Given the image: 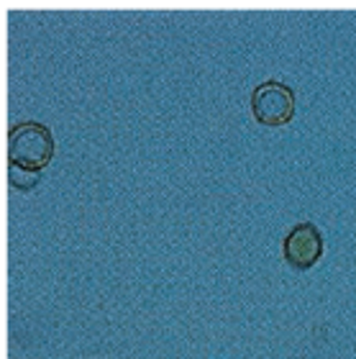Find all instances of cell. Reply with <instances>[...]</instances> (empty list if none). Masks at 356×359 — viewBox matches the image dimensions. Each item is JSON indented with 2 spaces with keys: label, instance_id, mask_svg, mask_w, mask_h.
Wrapping results in <instances>:
<instances>
[{
  "label": "cell",
  "instance_id": "6da1fadb",
  "mask_svg": "<svg viewBox=\"0 0 356 359\" xmlns=\"http://www.w3.org/2000/svg\"><path fill=\"white\" fill-rule=\"evenodd\" d=\"M54 157V136L49 126L39 121L15 123L8 134V162L11 167L41 172Z\"/></svg>",
  "mask_w": 356,
  "mask_h": 359
},
{
  "label": "cell",
  "instance_id": "7a4b0ae2",
  "mask_svg": "<svg viewBox=\"0 0 356 359\" xmlns=\"http://www.w3.org/2000/svg\"><path fill=\"white\" fill-rule=\"evenodd\" d=\"M252 113L264 126H285L295 116V90L280 80L259 83L252 93Z\"/></svg>",
  "mask_w": 356,
  "mask_h": 359
},
{
  "label": "cell",
  "instance_id": "3957f363",
  "mask_svg": "<svg viewBox=\"0 0 356 359\" xmlns=\"http://www.w3.org/2000/svg\"><path fill=\"white\" fill-rule=\"evenodd\" d=\"M282 255L289 267L295 269L315 267L320 255H323V233L318 231V226L308 224V221L292 226L282 241Z\"/></svg>",
  "mask_w": 356,
  "mask_h": 359
},
{
  "label": "cell",
  "instance_id": "277c9868",
  "mask_svg": "<svg viewBox=\"0 0 356 359\" xmlns=\"http://www.w3.org/2000/svg\"><path fill=\"white\" fill-rule=\"evenodd\" d=\"M8 177H11V185H13L15 190H23V193H26V190H34V187H36L41 175L29 172V170H18V167H11V175H8Z\"/></svg>",
  "mask_w": 356,
  "mask_h": 359
}]
</instances>
